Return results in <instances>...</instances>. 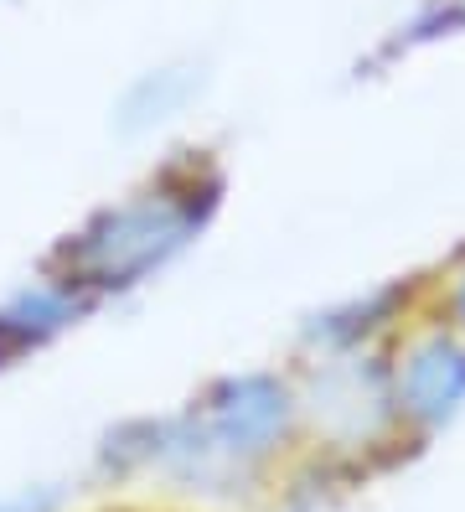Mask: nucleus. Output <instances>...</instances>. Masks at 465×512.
<instances>
[{
  "label": "nucleus",
  "instance_id": "nucleus-1",
  "mask_svg": "<svg viewBox=\"0 0 465 512\" xmlns=\"http://www.w3.org/2000/svg\"><path fill=\"white\" fill-rule=\"evenodd\" d=\"M212 202H217V182L197 187V176H192L186 187H161V192L124 202V207H109V213L78 228L52 254V280L62 290H73L78 300L130 290L202 228Z\"/></svg>",
  "mask_w": 465,
  "mask_h": 512
},
{
  "label": "nucleus",
  "instance_id": "nucleus-2",
  "mask_svg": "<svg viewBox=\"0 0 465 512\" xmlns=\"http://www.w3.org/2000/svg\"><path fill=\"white\" fill-rule=\"evenodd\" d=\"M393 404H398L403 419H414L419 430H445L465 409V352L450 337H424L398 363Z\"/></svg>",
  "mask_w": 465,
  "mask_h": 512
},
{
  "label": "nucleus",
  "instance_id": "nucleus-3",
  "mask_svg": "<svg viewBox=\"0 0 465 512\" xmlns=\"http://www.w3.org/2000/svg\"><path fill=\"white\" fill-rule=\"evenodd\" d=\"M83 311H88V300L62 290L57 280L16 290L6 306H0V368H16L26 352L47 347L57 331H68Z\"/></svg>",
  "mask_w": 465,
  "mask_h": 512
},
{
  "label": "nucleus",
  "instance_id": "nucleus-4",
  "mask_svg": "<svg viewBox=\"0 0 465 512\" xmlns=\"http://www.w3.org/2000/svg\"><path fill=\"white\" fill-rule=\"evenodd\" d=\"M192 88H197V78L186 73V68L145 73V78L130 88V94H124V104H119V125H124V130H145V125H155V119L176 114L186 99H192Z\"/></svg>",
  "mask_w": 465,
  "mask_h": 512
},
{
  "label": "nucleus",
  "instance_id": "nucleus-5",
  "mask_svg": "<svg viewBox=\"0 0 465 512\" xmlns=\"http://www.w3.org/2000/svg\"><path fill=\"white\" fill-rule=\"evenodd\" d=\"M68 492L57 481H26V487H11L0 492V512H62Z\"/></svg>",
  "mask_w": 465,
  "mask_h": 512
},
{
  "label": "nucleus",
  "instance_id": "nucleus-6",
  "mask_svg": "<svg viewBox=\"0 0 465 512\" xmlns=\"http://www.w3.org/2000/svg\"><path fill=\"white\" fill-rule=\"evenodd\" d=\"M455 306H460V321H465V280H460V295H455Z\"/></svg>",
  "mask_w": 465,
  "mask_h": 512
}]
</instances>
